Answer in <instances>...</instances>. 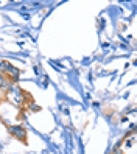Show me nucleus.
I'll use <instances>...</instances> for the list:
<instances>
[{"instance_id": "f257e3e1", "label": "nucleus", "mask_w": 137, "mask_h": 154, "mask_svg": "<svg viewBox=\"0 0 137 154\" xmlns=\"http://www.w3.org/2000/svg\"><path fill=\"white\" fill-rule=\"evenodd\" d=\"M8 131H10V134L13 135L14 139L22 140V142L26 140V129L23 128V126H20V125H11V126H8Z\"/></svg>"}, {"instance_id": "f03ea898", "label": "nucleus", "mask_w": 137, "mask_h": 154, "mask_svg": "<svg viewBox=\"0 0 137 154\" xmlns=\"http://www.w3.org/2000/svg\"><path fill=\"white\" fill-rule=\"evenodd\" d=\"M11 66V62H8V61H0V73H5L6 75V72H8V67Z\"/></svg>"}, {"instance_id": "7ed1b4c3", "label": "nucleus", "mask_w": 137, "mask_h": 154, "mask_svg": "<svg viewBox=\"0 0 137 154\" xmlns=\"http://www.w3.org/2000/svg\"><path fill=\"white\" fill-rule=\"evenodd\" d=\"M10 83H8V79H2V81H0V89H3V90H8V89H10Z\"/></svg>"}, {"instance_id": "20e7f679", "label": "nucleus", "mask_w": 137, "mask_h": 154, "mask_svg": "<svg viewBox=\"0 0 137 154\" xmlns=\"http://www.w3.org/2000/svg\"><path fill=\"white\" fill-rule=\"evenodd\" d=\"M30 109L36 112V111H39V107H38V106H36V104H31V107H30Z\"/></svg>"}, {"instance_id": "39448f33", "label": "nucleus", "mask_w": 137, "mask_h": 154, "mask_svg": "<svg viewBox=\"0 0 137 154\" xmlns=\"http://www.w3.org/2000/svg\"><path fill=\"white\" fill-rule=\"evenodd\" d=\"M3 79V76H2V73H0V81H2Z\"/></svg>"}]
</instances>
